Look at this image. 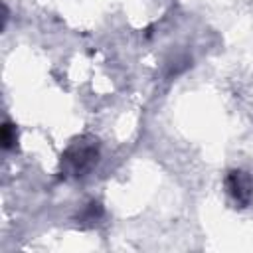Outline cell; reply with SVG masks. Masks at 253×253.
I'll list each match as a JSON object with an SVG mask.
<instances>
[{
    "mask_svg": "<svg viewBox=\"0 0 253 253\" xmlns=\"http://www.w3.org/2000/svg\"><path fill=\"white\" fill-rule=\"evenodd\" d=\"M99 160V146L93 138H81L75 140L61 156V170L67 176L81 178L89 174Z\"/></svg>",
    "mask_w": 253,
    "mask_h": 253,
    "instance_id": "6da1fadb",
    "label": "cell"
},
{
    "mask_svg": "<svg viewBox=\"0 0 253 253\" xmlns=\"http://www.w3.org/2000/svg\"><path fill=\"white\" fill-rule=\"evenodd\" d=\"M225 188L239 208H247L253 200V174L245 170H231L225 178Z\"/></svg>",
    "mask_w": 253,
    "mask_h": 253,
    "instance_id": "7a4b0ae2",
    "label": "cell"
},
{
    "mask_svg": "<svg viewBox=\"0 0 253 253\" xmlns=\"http://www.w3.org/2000/svg\"><path fill=\"white\" fill-rule=\"evenodd\" d=\"M16 126L10 125V123H4L2 125V146L4 148H12L14 142H16Z\"/></svg>",
    "mask_w": 253,
    "mask_h": 253,
    "instance_id": "3957f363",
    "label": "cell"
},
{
    "mask_svg": "<svg viewBox=\"0 0 253 253\" xmlns=\"http://www.w3.org/2000/svg\"><path fill=\"white\" fill-rule=\"evenodd\" d=\"M101 215H103V208H101V204H99V202H91V204H87L85 211L81 213V219L95 221V219H99Z\"/></svg>",
    "mask_w": 253,
    "mask_h": 253,
    "instance_id": "277c9868",
    "label": "cell"
}]
</instances>
